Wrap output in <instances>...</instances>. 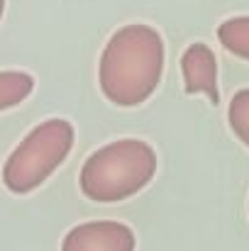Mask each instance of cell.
<instances>
[{
	"label": "cell",
	"mask_w": 249,
	"mask_h": 251,
	"mask_svg": "<svg viewBox=\"0 0 249 251\" xmlns=\"http://www.w3.org/2000/svg\"><path fill=\"white\" fill-rule=\"evenodd\" d=\"M164 71V42L149 25H127L117 29L98 66V83L103 95L120 105L135 107L152 98Z\"/></svg>",
	"instance_id": "6da1fadb"
},
{
	"label": "cell",
	"mask_w": 249,
	"mask_h": 251,
	"mask_svg": "<svg viewBox=\"0 0 249 251\" xmlns=\"http://www.w3.org/2000/svg\"><path fill=\"white\" fill-rule=\"evenodd\" d=\"M157 173V154L144 139H117L93 151L81 168V193L93 202H122Z\"/></svg>",
	"instance_id": "7a4b0ae2"
},
{
	"label": "cell",
	"mask_w": 249,
	"mask_h": 251,
	"mask_svg": "<svg viewBox=\"0 0 249 251\" xmlns=\"http://www.w3.org/2000/svg\"><path fill=\"white\" fill-rule=\"evenodd\" d=\"M74 147V127L69 120L54 117L34 127L7 156L2 183L10 193L25 195L39 188L61 166Z\"/></svg>",
	"instance_id": "3957f363"
},
{
	"label": "cell",
	"mask_w": 249,
	"mask_h": 251,
	"mask_svg": "<svg viewBox=\"0 0 249 251\" xmlns=\"http://www.w3.org/2000/svg\"><path fill=\"white\" fill-rule=\"evenodd\" d=\"M61 251H135V232L110 220L83 222L64 237Z\"/></svg>",
	"instance_id": "277c9868"
},
{
	"label": "cell",
	"mask_w": 249,
	"mask_h": 251,
	"mask_svg": "<svg viewBox=\"0 0 249 251\" xmlns=\"http://www.w3.org/2000/svg\"><path fill=\"white\" fill-rule=\"evenodd\" d=\"M181 71H183V88L188 95L203 93L210 98L213 105H218V61L208 44L195 42L191 44L181 56Z\"/></svg>",
	"instance_id": "5b68a950"
},
{
	"label": "cell",
	"mask_w": 249,
	"mask_h": 251,
	"mask_svg": "<svg viewBox=\"0 0 249 251\" xmlns=\"http://www.w3.org/2000/svg\"><path fill=\"white\" fill-rule=\"evenodd\" d=\"M218 39L230 54L249 61V15L225 20L218 27Z\"/></svg>",
	"instance_id": "8992f818"
},
{
	"label": "cell",
	"mask_w": 249,
	"mask_h": 251,
	"mask_svg": "<svg viewBox=\"0 0 249 251\" xmlns=\"http://www.w3.org/2000/svg\"><path fill=\"white\" fill-rule=\"evenodd\" d=\"M34 90V78L25 71H0V112L20 105Z\"/></svg>",
	"instance_id": "52a82bcc"
},
{
	"label": "cell",
	"mask_w": 249,
	"mask_h": 251,
	"mask_svg": "<svg viewBox=\"0 0 249 251\" xmlns=\"http://www.w3.org/2000/svg\"><path fill=\"white\" fill-rule=\"evenodd\" d=\"M227 120H230V127L237 134V139L249 149V88H242L232 95Z\"/></svg>",
	"instance_id": "ba28073f"
},
{
	"label": "cell",
	"mask_w": 249,
	"mask_h": 251,
	"mask_svg": "<svg viewBox=\"0 0 249 251\" xmlns=\"http://www.w3.org/2000/svg\"><path fill=\"white\" fill-rule=\"evenodd\" d=\"M2 12H5V0H0V17H2Z\"/></svg>",
	"instance_id": "9c48e42d"
}]
</instances>
